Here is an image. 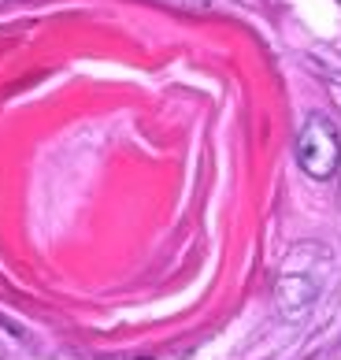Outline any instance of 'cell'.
Listing matches in <instances>:
<instances>
[{
    "label": "cell",
    "instance_id": "6da1fadb",
    "mask_svg": "<svg viewBox=\"0 0 341 360\" xmlns=\"http://www.w3.org/2000/svg\"><path fill=\"white\" fill-rule=\"evenodd\" d=\"M297 153H300V164H305L308 175H319V179H326L334 171V164H337V141H334L330 130H326V123H319V119L308 123V130L300 134Z\"/></svg>",
    "mask_w": 341,
    "mask_h": 360
}]
</instances>
